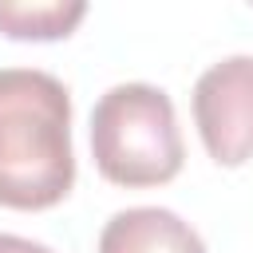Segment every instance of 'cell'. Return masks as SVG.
Segmentation results:
<instances>
[{"mask_svg": "<svg viewBox=\"0 0 253 253\" xmlns=\"http://www.w3.org/2000/svg\"><path fill=\"white\" fill-rule=\"evenodd\" d=\"M95 170L126 190L166 186L186 162L174 99L154 83H115L91 111Z\"/></svg>", "mask_w": 253, "mask_h": 253, "instance_id": "7a4b0ae2", "label": "cell"}, {"mask_svg": "<svg viewBox=\"0 0 253 253\" xmlns=\"http://www.w3.org/2000/svg\"><path fill=\"white\" fill-rule=\"evenodd\" d=\"M87 16L83 0H0V36L8 40H67Z\"/></svg>", "mask_w": 253, "mask_h": 253, "instance_id": "5b68a950", "label": "cell"}, {"mask_svg": "<svg viewBox=\"0 0 253 253\" xmlns=\"http://www.w3.org/2000/svg\"><path fill=\"white\" fill-rule=\"evenodd\" d=\"M0 253H55L32 237H20V233H0Z\"/></svg>", "mask_w": 253, "mask_h": 253, "instance_id": "8992f818", "label": "cell"}, {"mask_svg": "<svg viewBox=\"0 0 253 253\" xmlns=\"http://www.w3.org/2000/svg\"><path fill=\"white\" fill-rule=\"evenodd\" d=\"M75 186L71 95L40 67H0V206L51 210Z\"/></svg>", "mask_w": 253, "mask_h": 253, "instance_id": "6da1fadb", "label": "cell"}, {"mask_svg": "<svg viewBox=\"0 0 253 253\" xmlns=\"http://www.w3.org/2000/svg\"><path fill=\"white\" fill-rule=\"evenodd\" d=\"M194 126L217 166L253 158V55H225L194 83Z\"/></svg>", "mask_w": 253, "mask_h": 253, "instance_id": "3957f363", "label": "cell"}, {"mask_svg": "<svg viewBox=\"0 0 253 253\" xmlns=\"http://www.w3.org/2000/svg\"><path fill=\"white\" fill-rule=\"evenodd\" d=\"M99 253H210L202 233L166 206H130L107 217Z\"/></svg>", "mask_w": 253, "mask_h": 253, "instance_id": "277c9868", "label": "cell"}]
</instances>
